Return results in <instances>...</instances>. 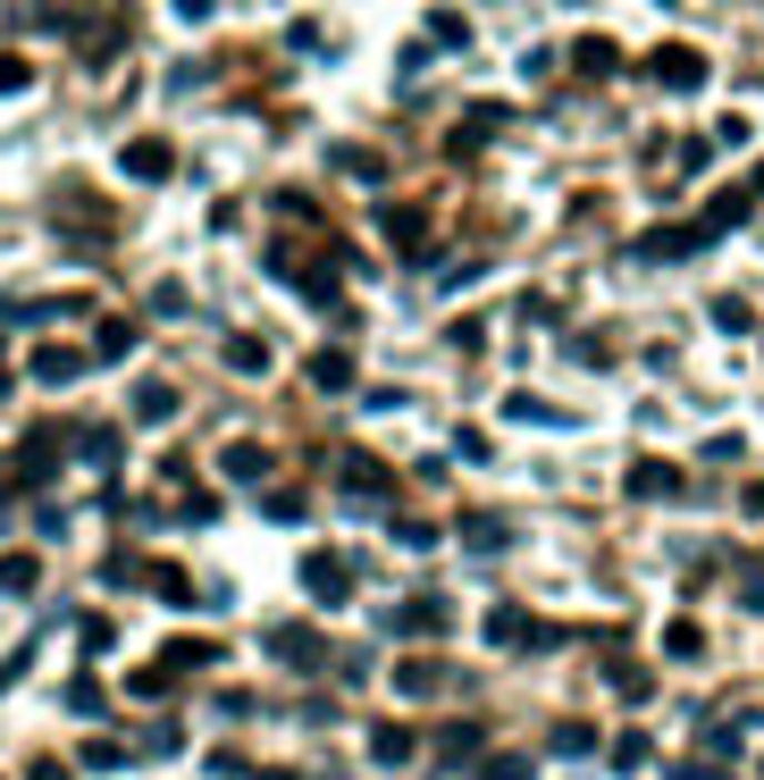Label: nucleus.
<instances>
[{
	"label": "nucleus",
	"instance_id": "1",
	"mask_svg": "<svg viewBox=\"0 0 764 780\" xmlns=\"http://www.w3.org/2000/svg\"><path fill=\"white\" fill-rule=\"evenodd\" d=\"M647 77L664 84V93H706L714 68H706V51H688V42H664V51L647 59Z\"/></svg>",
	"mask_w": 764,
	"mask_h": 780
},
{
	"label": "nucleus",
	"instance_id": "2",
	"mask_svg": "<svg viewBox=\"0 0 764 780\" xmlns=\"http://www.w3.org/2000/svg\"><path fill=\"white\" fill-rule=\"evenodd\" d=\"M261 647L278 655L286 671H320V663H328V647H320V629H311V621H278V629L261 638Z\"/></svg>",
	"mask_w": 764,
	"mask_h": 780
},
{
	"label": "nucleus",
	"instance_id": "3",
	"mask_svg": "<svg viewBox=\"0 0 764 780\" xmlns=\"http://www.w3.org/2000/svg\"><path fill=\"white\" fill-rule=\"evenodd\" d=\"M336 487L362 495V504H386V495H395V470H386L379 454H336Z\"/></svg>",
	"mask_w": 764,
	"mask_h": 780
},
{
	"label": "nucleus",
	"instance_id": "4",
	"mask_svg": "<svg viewBox=\"0 0 764 780\" xmlns=\"http://www.w3.org/2000/svg\"><path fill=\"white\" fill-rule=\"evenodd\" d=\"M303 588H311V605H344L353 596V563L344 554H303Z\"/></svg>",
	"mask_w": 764,
	"mask_h": 780
},
{
	"label": "nucleus",
	"instance_id": "5",
	"mask_svg": "<svg viewBox=\"0 0 764 780\" xmlns=\"http://www.w3.org/2000/svg\"><path fill=\"white\" fill-rule=\"evenodd\" d=\"M487 647H554V629H537L521 605H496L487 612Z\"/></svg>",
	"mask_w": 764,
	"mask_h": 780
},
{
	"label": "nucleus",
	"instance_id": "6",
	"mask_svg": "<svg viewBox=\"0 0 764 780\" xmlns=\"http://www.w3.org/2000/svg\"><path fill=\"white\" fill-rule=\"evenodd\" d=\"M454 621V612H445V596H412V605H395V638H438V629Z\"/></svg>",
	"mask_w": 764,
	"mask_h": 780
},
{
	"label": "nucleus",
	"instance_id": "7",
	"mask_svg": "<svg viewBox=\"0 0 764 780\" xmlns=\"http://www.w3.org/2000/svg\"><path fill=\"white\" fill-rule=\"evenodd\" d=\"M169 169H177V152L160 143V134H143V143H127V176H143V185H160Z\"/></svg>",
	"mask_w": 764,
	"mask_h": 780
},
{
	"label": "nucleus",
	"instance_id": "8",
	"mask_svg": "<svg viewBox=\"0 0 764 780\" xmlns=\"http://www.w3.org/2000/svg\"><path fill=\"white\" fill-rule=\"evenodd\" d=\"M714 235L706 227H664V235H647V244H639V261H681V252H706Z\"/></svg>",
	"mask_w": 764,
	"mask_h": 780
},
{
	"label": "nucleus",
	"instance_id": "9",
	"mask_svg": "<svg viewBox=\"0 0 764 780\" xmlns=\"http://www.w3.org/2000/svg\"><path fill=\"white\" fill-rule=\"evenodd\" d=\"M59 428H34V437H26V454H18V478H26V487H42V478H51L59 470Z\"/></svg>",
	"mask_w": 764,
	"mask_h": 780
},
{
	"label": "nucleus",
	"instance_id": "10",
	"mask_svg": "<svg viewBox=\"0 0 764 780\" xmlns=\"http://www.w3.org/2000/svg\"><path fill=\"white\" fill-rule=\"evenodd\" d=\"M631 495H639V504H664V495H681V470H672V462H639Z\"/></svg>",
	"mask_w": 764,
	"mask_h": 780
},
{
	"label": "nucleus",
	"instance_id": "11",
	"mask_svg": "<svg viewBox=\"0 0 764 780\" xmlns=\"http://www.w3.org/2000/svg\"><path fill=\"white\" fill-rule=\"evenodd\" d=\"M572 68H580V77H613V68H622V51H613L605 34H580V42H572Z\"/></svg>",
	"mask_w": 764,
	"mask_h": 780
},
{
	"label": "nucleus",
	"instance_id": "12",
	"mask_svg": "<svg viewBox=\"0 0 764 780\" xmlns=\"http://www.w3.org/2000/svg\"><path fill=\"white\" fill-rule=\"evenodd\" d=\"M211 663H219V647H211V638H177V647L160 655V671H211Z\"/></svg>",
	"mask_w": 764,
	"mask_h": 780
},
{
	"label": "nucleus",
	"instance_id": "13",
	"mask_svg": "<svg viewBox=\"0 0 764 780\" xmlns=\"http://www.w3.org/2000/svg\"><path fill=\"white\" fill-rule=\"evenodd\" d=\"M370 756H379V763H412V756H421V739L395 730V722H379V730H370Z\"/></svg>",
	"mask_w": 764,
	"mask_h": 780
},
{
	"label": "nucleus",
	"instance_id": "14",
	"mask_svg": "<svg viewBox=\"0 0 764 780\" xmlns=\"http://www.w3.org/2000/svg\"><path fill=\"white\" fill-rule=\"evenodd\" d=\"M445 663H395V697H438Z\"/></svg>",
	"mask_w": 764,
	"mask_h": 780
},
{
	"label": "nucleus",
	"instance_id": "15",
	"mask_svg": "<svg viewBox=\"0 0 764 780\" xmlns=\"http://www.w3.org/2000/svg\"><path fill=\"white\" fill-rule=\"evenodd\" d=\"M77 369H84V362L68 353V344H42V353H34V378H42V386H68Z\"/></svg>",
	"mask_w": 764,
	"mask_h": 780
},
{
	"label": "nucleus",
	"instance_id": "16",
	"mask_svg": "<svg viewBox=\"0 0 764 780\" xmlns=\"http://www.w3.org/2000/svg\"><path fill=\"white\" fill-rule=\"evenodd\" d=\"M311 386H320V395H344V386H353V353H320V362H311Z\"/></svg>",
	"mask_w": 764,
	"mask_h": 780
},
{
	"label": "nucleus",
	"instance_id": "17",
	"mask_svg": "<svg viewBox=\"0 0 764 780\" xmlns=\"http://www.w3.org/2000/svg\"><path fill=\"white\" fill-rule=\"evenodd\" d=\"M34 579H42L34 554H0V588H9V596H34Z\"/></svg>",
	"mask_w": 764,
	"mask_h": 780
},
{
	"label": "nucleus",
	"instance_id": "18",
	"mask_svg": "<svg viewBox=\"0 0 764 780\" xmlns=\"http://www.w3.org/2000/svg\"><path fill=\"white\" fill-rule=\"evenodd\" d=\"M386 235H395L403 252H421V244H429V219H421V210H395V202H386Z\"/></svg>",
	"mask_w": 764,
	"mask_h": 780
},
{
	"label": "nucleus",
	"instance_id": "19",
	"mask_svg": "<svg viewBox=\"0 0 764 780\" xmlns=\"http://www.w3.org/2000/svg\"><path fill=\"white\" fill-rule=\"evenodd\" d=\"M336 169H344V176H362V185H379L386 160H379V152H362V143H336Z\"/></svg>",
	"mask_w": 764,
	"mask_h": 780
},
{
	"label": "nucleus",
	"instance_id": "20",
	"mask_svg": "<svg viewBox=\"0 0 764 780\" xmlns=\"http://www.w3.org/2000/svg\"><path fill=\"white\" fill-rule=\"evenodd\" d=\"M228 369L261 378V369H269V344H261V336H228Z\"/></svg>",
	"mask_w": 764,
	"mask_h": 780
},
{
	"label": "nucleus",
	"instance_id": "21",
	"mask_svg": "<svg viewBox=\"0 0 764 780\" xmlns=\"http://www.w3.org/2000/svg\"><path fill=\"white\" fill-rule=\"evenodd\" d=\"M134 419H152V428H160V419H177V386H143V395H134Z\"/></svg>",
	"mask_w": 764,
	"mask_h": 780
},
{
	"label": "nucleus",
	"instance_id": "22",
	"mask_svg": "<svg viewBox=\"0 0 764 780\" xmlns=\"http://www.w3.org/2000/svg\"><path fill=\"white\" fill-rule=\"evenodd\" d=\"M219 470L252 487V478H269V454H261V445H228V462H219Z\"/></svg>",
	"mask_w": 764,
	"mask_h": 780
},
{
	"label": "nucleus",
	"instance_id": "23",
	"mask_svg": "<svg viewBox=\"0 0 764 780\" xmlns=\"http://www.w3.org/2000/svg\"><path fill=\"white\" fill-rule=\"evenodd\" d=\"M462 546H479V554H504V520H496V513L462 520Z\"/></svg>",
	"mask_w": 764,
	"mask_h": 780
},
{
	"label": "nucleus",
	"instance_id": "24",
	"mask_svg": "<svg viewBox=\"0 0 764 780\" xmlns=\"http://www.w3.org/2000/svg\"><path fill=\"white\" fill-rule=\"evenodd\" d=\"M68 713H84V722L101 713V680H93V671H77V680H68Z\"/></svg>",
	"mask_w": 764,
	"mask_h": 780
},
{
	"label": "nucleus",
	"instance_id": "25",
	"mask_svg": "<svg viewBox=\"0 0 764 780\" xmlns=\"http://www.w3.org/2000/svg\"><path fill=\"white\" fill-rule=\"evenodd\" d=\"M152 588H160V605H193V579L177 571V563H160V571H152Z\"/></svg>",
	"mask_w": 764,
	"mask_h": 780
},
{
	"label": "nucleus",
	"instance_id": "26",
	"mask_svg": "<svg viewBox=\"0 0 764 780\" xmlns=\"http://www.w3.org/2000/svg\"><path fill=\"white\" fill-rule=\"evenodd\" d=\"M84 462H101V470H110V462H118V428H84Z\"/></svg>",
	"mask_w": 764,
	"mask_h": 780
},
{
	"label": "nucleus",
	"instance_id": "27",
	"mask_svg": "<svg viewBox=\"0 0 764 780\" xmlns=\"http://www.w3.org/2000/svg\"><path fill=\"white\" fill-rule=\"evenodd\" d=\"M639 763H647V739H639V730H622V739H613V772H639Z\"/></svg>",
	"mask_w": 764,
	"mask_h": 780
},
{
	"label": "nucleus",
	"instance_id": "28",
	"mask_svg": "<svg viewBox=\"0 0 764 780\" xmlns=\"http://www.w3.org/2000/svg\"><path fill=\"white\" fill-rule=\"evenodd\" d=\"M169 680H177V671H134V680H127V697H143V705H160V697H169Z\"/></svg>",
	"mask_w": 764,
	"mask_h": 780
},
{
	"label": "nucleus",
	"instance_id": "29",
	"mask_svg": "<svg viewBox=\"0 0 764 780\" xmlns=\"http://www.w3.org/2000/svg\"><path fill=\"white\" fill-rule=\"evenodd\" d=\"M589 747H596L589 722H563V730H554V756H589Z\"/></svg>",
	"mask_w": 764,
	"mask_h": 780
},
{
	"label": "nucleus",
	"instance_id": "30",
	"mask_svg": "<svg viewBox=\"0 0 764 780\" xmlns=\"http://www.w3.org/2000/svg\"><path fill=\"white\" fill-rule=\"evenodd\" d=\"M664 655H681V663H688V655H706V638H697L688 621H672V629H664Z\"/></svg>",
	"mask_w": 764,
	"mask_h": 780
},
{
	"label": "nucleus",
	"instance_id": "31",
	"mask_svg": "<svg viewBox=\"0 0 764 780\" xmlns=\"http://www.w3.org/2000/svg\"><path fill=\"white\" fill-rule=\"evenodd\" d=\"M127 344H134V320H110V327H101V344H93V353H101V362H118Z\"/></svg>",
	"mask_w": 764,
	"mask_h": 780
},
{
	"label": "nucleus",
	"instance_id": "32",
	"mask_svg": "<svg viewBox=\"0 0 764 780\" xmlns=\"http://www.w3.org/2000/svg\"><path fill=\"white\" fill-rule=\"evenodd\" d=\"M118 763H127V747H118V739H93V747H84V772H118Z\"/></svg>",
	"mask_w": 764,
	"mask_h": 780
},
{
	"label": "nucleus",
	"instance_id": "33",
	"mask_svg": "<svg viewBox=\"0 0 764 780\" xmlns=\"http://www.w3.org/2000/svg\"><path fill=\"white\" fill-rule=\"evenodd\" d=\"M26 84H34V68L18 51H0V93H26Z\"/></svg>",
	"mask_w": 764,
	"mask_h": 780
},
{
	"label": "nucleus",
	"instance_id": "34",
	"mask_svg": "<svg viewBox=\"0 0 764 780\" xmlns=\"http://www.w3.org/2000/svg\"><path fill=\"white\" fill-rule=\"evenodd\" d=\"M714 320H723V327H731V336H740V327H756V311H747V303H740V294H723V303H714Z\"/></svg>",
	"mask_w": 764,
	"mask_h": 780
},
{
	"label": "nucleus",
	"instance_id": "35",
	"mask_svg": "<svg viewBox=\"0 0 764 780\" xmlns=\"http://www.w3.org/2000/svg\"><path fill=\"white\" fill-rule=\"evenodd\" d=\"M261 504H269V520H303V495H294V487H278V495H261Z\"/></svg>",
	"mask_w": 764,
	"mask_h": 780
},
{
	"label": "nucleus",
	"instance_id": "36",
	"mask_svg": "<svg viewBox=\"0 0 764 780\" xmlns=\"http://www.w3.org/2000/svg\"><path fill=\"white\" fill-rule=\"evenodd\" d=\"M395 546L421 554V546H438V529H429V520H395Z\"/></svg>",
	"mask_w": 764,
	"mask_h": 780
},
{
	"label": "nucleus",
	"instance_id": "37",
	"mask_svg": "<svg viewBox=\"0 0 764 780\" xmlns=\"http://www.w3.org/2000/svg\"><path fill=\"white\" fill-rule=\"evenodd\" d=\"M613 688H622V697H631V705H639V697H655V680H647V671H631V663L613 671Z\"/></svg>",
	"mask_w": 764,
	"mask_h": 780
},
{
	"label": "nucleus",
	"instance_id": "38",
	"mask_svg": "<svg viewBox=\"0 0 764 780\" xmlns=\"http://www.w3.org/2000/svg\"><path fill=\"white\" fill-rule=\"evenodd\" d=\"M479 780H530V756H496V763H487Z\"/></svg>",
	"mask_w": 764,
	"mask_h": 780
},
{
	"label": "nucleus",
	"instance_id": "39",
	"mask_svg": "<svg viewBox=\"0 0 764 780\" xmlns=\"http://www.w3.org/2000/svg\"><path fill=\"white\" fill-rule=\"evenodd\" d=\"M26 780H77V772H68V763H59V756H42V763H34V772H26Z\"/></svg>",
	"mask_w": 764,
	"mask_h": 780
},
{
	"label": "nucleus",
	"instance_id": "40",
	"mask_svg": "<svg viewBox=\"0 0 764 780\" xmlns=\"http://www.w3.org/2000/svg\"><path fill=\"white\" fill-rule=\"evenodd\" d=\"M740 504H747V513L764 520V478H747V487H740Z\"/></svg>",
	"mask_w": 764,
	"mask_h": 780
},
{
	"label": "nucleus",
	"instance_id": "41",
	"mask_svg": "<svg viewBox=\"0 0 764 780\" xmlns=\"http://www.w3.org/2000/svg\"><path fill=\"white\" fill-rule=\"evenodd\" d=\"M177 18H185V26H202V18H211V0H177Z\"/></svg>",
	"mask_w": 764,
	"mask_h": 780
},
{
	"label": "nucleus",
	"instance_id": "42",
	"mask_svg": "<svg viewBox=\"0 0 764 780\" xmlns=\"http://www.w3.org/2000/svg\"><path fill=\"white\" fill-rule=\"evenodd\" d=\"M747 605H756V612H764V579H747Z\"/></svg>",
	"mask_w": 764,
	"mask_h": 780
},
{
	"label": "nucleus",
	"instance_id": "43",
	"mask_svg": "<svg viewBox=\"0 0 764 780\" xmlns=\"http://www.w3.org/2000/svg\"><path fill=\"white\" fill-rule=\"evenodd\" d=\"M0 495H9V470H0Z\"/></svg>",
	"mask_w": 764,
	"mask_h": 780
}]
</instances>
